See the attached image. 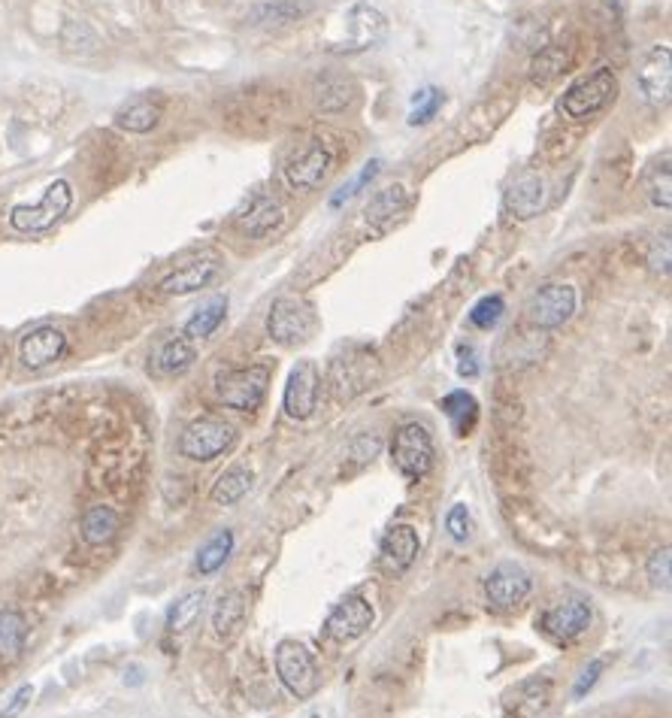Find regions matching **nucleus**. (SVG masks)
Listing matches in <instances>:
<instances>
[{"mask_svg": "<svg viewBox=\"0 0 672 718\" xmlns=\"http://www.w3.org/2000/svg\"><path fill=\"white\" fill-rule=\"evenodd\" d=\"M330 164H333L330 149H324L321 143H315L312 149H306L303 155H297V158L285 167L288 185L297 188V191H312V188H318V185L324 182Z\"/></svg>", "mask_w": 672, "mask_h": 718, "instance_id": "nucleus-18", "label": "nucleus"}, {"mask_svg": "<svg viewBox=\"0 0 672 718\" xmlns=\"http://www.w3.org/2000/svg\"><path fill=\"white\" fill-rule=\"evenodd\" d=\"M503 313H506L503 297H500V294H488V297H482V300L473 306L470 322H473L476 328H482V331H491V328L503 319Z\"/></svg>", "mask_w": 672, "mask_h": 718, "instance_id": "nucleus-37", "label": "nucleus"}, {"mask_svg": "<svg viewBox=\"0 0 672 718\" xmlns=\"http://www.w3.org/2000/svg\"><path fill=\"white\" fill-rule=\"evenodd\" d=\"M576 288L567 282H554V285H542L530 303H527V319L542 328V331H554L560 325H567L576 313Z\"/></svg>", "mask_w": 672, "mask_h": 718, "instance_id": "nucleus-8", "label": "nucleus"}, {"mask_svg": "<svg viewBox=\"0 0 672 718\" xmlns=\"http://www.w3.org/2000/svg\"><path fill=\"white\" fill-rule=\"evenodd\" d=\"M246 594L243 591H224L218 600H215V606H212V628H215V634L218 637H234L237 634V628L243 625V619H246Z\"/></svg>", "mask_w": 672, "mask_h": 718, "instance_id": "nucleus-25", "label": "nucleus"}, {"mask_svg": "<svg viewBox=\"0 0 672 718\" xmlns=\"http://www.w3.org/2000/svg\"><path fill=\"white\" fill-rule=\"evenodd\" d=\"M237 443V431L215 416H200L194 419L182 437H179V452L191 461H215Z\"/></svg>", "mask_w": 672, "mask_h": 718, "instance_id": "nucleus-4", "label": "nucleus"}, {"mask_svg": "<svg viewBox=\"0 0 672 718\" xmlns=\"http://www.w3.org/2000/svg\"><path fill=\"white\" fill-rule=\"evenodd\" d=\"M603 667H606V661H600V658H597V661H591V664L582 670V676H579V682H576L573 694H576V697H582L585 691H591V688H594V682H597V676L603 673Z\"/></svg>", "mask_w": 672, "mask_h": 718, "instance_id": "nucleus-41", "label": "nucleus"}, {"mask_svg": "<svg viewBox=\"0 0 672 718\" xmlns=\"http://www.w3.org/2000/svg\"><path fill=\"white\" fill-rule=\"evenodd\" d=\"M64 352H67V337H64V331H58L52 325L28 331L19 343V361L28 370H43V367L55 364Z\"/></svg>", "mask_w": 672, "mask_h": 718, "instance_id": "nucleus-16", "label": "nucleus"}, {"mask_svg": "<svg viewBox=\"0 0 672 718\" xmlns=\"http://www.w3.org/2000/svg\"><path fill=\"white\" fill-rule=\"evenodd\" d=\"M270 385V367L252 364L243 370H221L215 376V394L224 406L240 409V413H255L264 403Z\"/></svg>", "mask_w": 672, "mask_h": 718, "instance_id": "nucleus-2", "label": "nucleus"}, {"mask_svg": "<svg viewBox=\"0 0 672 718\" xmlns=\"http://www.w3.org/2000/svg\"><path fill=\"white\" fill-rule=\"evenodd\" d=\"M122 528V519H119V512L112 509V506H91L82 512V519H79V534L88 546H106L109 540H116Z\"/></svg>", "mask_w": 672, "mask_h": 718, "instance_id": "nucleus-22", "label": "nucleus"}, {"mask_svg": "<svg viewBox=\"0 0 672 718\" xmlns=\"http://www.w3.org/2000/svg\"><path fill=\"white\" fill-rule=\"evenodd\" d=\"M373 619H376V612H373L370 600L361 597V594H349L346 600L336 603L333 612L327 615L324 634L333 643H352L373 628Z\"/></svg>", "mask_w": 672, "mask_h": 718, "instance_id": "nucleus-9", "label": "nucleus"}, {"mask_svg": "<svg viewBox=\"0 0 672 718\" xmlns=\"http://www.w3.org/2000/svg\"><path fill=\"white\" fill-rule=\"evenodd\" d=\"M458 373H461V376H476V373H479V367H476V361H473V358H464V361L458 364Z\"/></svg>", "mask_w": 672, "mask_h": 718, "instance_id": "nucleus-42", "label": "nucleus"}, {"mask_svg": "<svg viewBox=\"0 0 672 718\" xmlns=\"http://www.w3.org/2000/svg\"><path fill=\"white\" fill-rule=\"evenodd\" d=\"M672 173H669V152L663 155V161H657L648 176H645V191H648V200L654 203V207L660 210H669V203H672V185H669Z\"/></svg>", "mask_w": 672, "mask_h": 718, "instance_id": "nucleus-32", "label": "nucleus"}, {"mask_svg": "<svg viewBox=\"0 0 672 718\" xmlns=\"http://www.w3.org/2000/svg\"><path fill=\"white\" fill-rule=\"evenodd\" d=\"M276 673H279L282 685L297 700L312 697L318 691V682H321V673H318V664H315L312 652L297 640H285V643L276 646Z\"/></svg>", "mask_w": 672, "mask_h": 718, "instance_id": "nucleus-5", "label": "nucleus"}, {"mask_svg": "<svg viewBox=\"0 0 672 718\" xmlns=\"http://www.w3.org/2000/svg\"><path fill=\"white\" fill-rule=\"evenodd\" d=\"M418 549H421V540H418V531L412 525H394L385 540H382V564L391 570V573H406L412 567V561L418 558Z\"/></svg>", "mask_w": 672, "mask_h": 718, "instance_id": "nucleus-19", "label": "nucleus"}, {"mask_svg": "<svg viewBox=\"0 0 672 718\" xmlns=\"http://www.w3.org/2000/svg\"><path fill=\"white\" fill-rule=\"evenodd\" d=\"M542 207H545V182H542V176L539 173H521L512 182L509 194H506V210L515 219L527 222V219L539 216Z\"/></svg>", "mask_w": 672, "mask_h": 718, "instance_id": "nucleus-20", "label": "nucleus"}, {"mask_svg": "<svg viewBox=\"0 0 672 718\" xmlns=\"http://www.w3.org/2000/svg\"><path fill=\"white\" fill-rule=\"evenodd\" d=\"M648 579L657 588H669V549L666 546L651 552V558H648Z\"/></svg>", "mask_w": 672, "mask_h": 718, "instance_id": "nucleus-39", "label": "nucleus"}, {"mask_svg": "<svg viewBox=\"0 0 672 718\" xmlns=\"http://www.w3.org/2000/svg\"><path fill=\"white\" fill-rule=\"evenodd\" d=\"M231 549H234V534L231 531H218L200 552H197V570L203 576H212L215 570L224 567V561L231 558Z\"/></svg>", "mask_w": 672, "mask_h": 718, "instance_id": "nucleus-31", "label": "nucleus"}, {"mask_svg": "<svg viewBox=\"0 0 672 718\" xmlns=\"http://www.w3.org/2000/svg\"><path fill=\"white\" fill-rule=\"evenodd\" d=\"M267 331H270V340H276L279 346H300L312 337L315 331V316L312 310L297 300V297H279L273 300L270 306V316H267Z\"/></svg>", "mask_w": 672, "mask_h": 718, "instance_id": "nucleus-7", "label": "nucleus"}, {"mask_svg": "<svg viewBox=\"0 0 672 718\" xmlns=\"http://www.w3.org/2000/svg\"><path fill=\"white\" fill-rule=\"evenodd\" d=\"M252 479H255V476H252L249 467H231L228 473H221L218 482L212 485V503H218V506H234V503H240V500L249 494Z\"/></svg>", "mask_w": 672, "mask_h": 718, "instance_id": "nucleus-29", "label": "nucleus"}, {"mask_svg": "<svg viewBox=\"0 0 672 718\" xmlns=\"http://www.w3.org/2000/svg\"><path fill=\"white\" fill-rule=\"evenodd\" d=\"M28 643V622L19 609H0V661H16Z\"/></svg>", "mask_w": 672, "mask_h": 718, "instance_id": "nucleus-26", "label": "nucleus"}, {"mask_svg": "<svg viewBox=\"0 0 672 718\" xmlns=\"http://www.w3.org/2000/svg\"><path fill=\"white\" fill-rule=\"evenodd\" d=\"M346 22H349V37H346L343 46H336L333 52H364V49H373L376 43H382L385 34H388V19L370 4L352 7Z\"/></svg>", "mask_w": 672, "mask_h": 718, "instance_id": "nucleus-13", "label": "nucleus"}, {"mask_svg": "<svg viewBox=\"0 0 672 718\" xmlns=\"http://www.w3.org/2000/svg\"><path fill=\"white\" fill-rule=\"evenodd\" d=\"M349 100H352V94H349V82H346V79H340V76H324V79L318 82V107H321L324 113L346 110Z\"/></svg>", "mask_w": 672, "mask_h": 718, "instance_id": "nucleus-34", "label": "nucleus"}, {"mask_svg": "<svg viewBox=\"0 0 672 718\" xmlns=\"http://www.w3.org/2000/svg\"><path fill=\"white\" fill-rule=\"evenodd\" d=\"M551 700V682L548 679H527L506 691L503 706L512 718H536Z\"/></svg>", "mask_w": 672, "mask_h": 718, "instance_id": "nucleus-21", "label": "nucleus"}, {"mask_svg": "<svg viewBox=\"0 0 672 718\" xmlns=\"http://www.w3.org/2000/svg\"><path fill=\"white\" fill-rule=\"evenodd\" d=\"M282 222H285V210H282V203L270 194H255L249 200V207L237 216L240 231L252 240L270 237L273 231L282 228Z\"/></svg>", "mask_w": 672, "mask_h": 718, "instance_id": "nucleus-17", "label": "nucleus"}, {"mask_svg": "<svg viewBox=\"0 0 672 718\" xmlns=\"http://www.w3.org/2000/svg\"><path fill=\"white\" fill-rule=\"evenodd\" d=\"M224 313H228V300H224V297L209 300L206 306H200V310L185 322V337L188 340H203V337L215 334L218 325L224 322Z\"/></svg>", "mask_w": 672, "mask_h": 718, "instance_id": "nucleus-30", "label": "nucleus"}, {"mask_svg": "<svg viewBox=\"0 0 672 718\" xmlns=\"http://www.w3.org/2000/svg\"><path fill=\"white\" fill-rule=\"evenodd\" d=\"M530 588H533L530 576L515 564H500L485 579V597L497 609H512V606L524 603Z\"/></svg>", "mask_w": 672, "mask_h": 718, "instance_id": "nucleus-15", "label": "nucleus"}, {"mask_svg": "<svg viewBox=\"0 0 672 718\" xmlns=\"http://www.w3.org/2000/svg\"><path fill=\"white\" fill-rule=\"evenodd\" d=\"M191 364H194V346H191L188 337H170L152 355V373L155 376H179Z\"/></svg>", "mask_w": 672, "mask_h": 718, "instance_id": "nucleus-24", "label": "nucleus"}, {"mask_svg": "<svg viewBox=\"0 0 672 718\" xmlns=\"http://www.w3.org/2000/svg\"><path fill=\"white\" fill-rule=\"evenodd\" d=\"M391 458H394V467L418 482L430 473L433 467V437L424 425L418 422H409L403 425L397 434H394V443H391Z\"/></svg>", "mask_w": 672, "mask_h": 718, "instance_id": "nucleus-6", "label": "nucleus"}, {"mask_svg": "<svg viewBox=\"0 0 672 718\" xmlns=\"http://www.w3.org/2000/svg\"><path fill=\"white\" fill-rule=\"evenodd\" d=\"M164 116V104L155 97H137L131 104H125L119 113H116V128L128 131V134H149L158 128Z\"/></svg>", "mask_w": 672, "mask_h": 718, "instance_id": "nucleus-23", "label": "nucleus"}, {"mask_svg": "<svg viewBox=\"0 0 672 718\" xmlns=\"http://www.w3.org/2000/svg\"><path fill=\"white\" fill-rule=\"evenodd\" d=\"M218 267H221L218 255L215 252H203V255L185 261L182 267H176L170 276H164L158 288H161V294H176V297L194 294V291L206 288L218 276Z\"/></svg>", "mask_w": 672, "mask_h": 718, "instance_id": "nucleus-14", "label": "nucleus"}, {"mask_svg": "<svg viewBox=\"0 0 672 718\" xmlns=\"http://www.w3.org/2000/svg\"><path fill=\"white\" fill-rule=\"evenodd\" d=\"M31 697H34V685H22V688L10 697V703L4 706L0 718H19V715L31 706Z\"/></svg>", "mask_w": 672, "mask_h": 718, "instance_id": "nucleus-40", "label": "nucleus"}, {"mask_svg": "<svg viewBox=\"0 0 672 718\" xmlns=\"http://www.w3.org/2000/svg\"><path fill=\"white\" fill-rule=\"evenodd\" d=\"M409 207V197H406V188L403 185H391L385 191H376L367 203V222L376 225V228H385L391 225L403 210Z\"/></svg>", "mask_w": 672, "mask_h": 718, "instance_id": "nucleus-27", "label": "nucleus"}, {"mask_svg": "<svg viewBox=\"0 0 672 718\" xmlns=\"http://www.w3.org/2000/svg\"><path fill=\"white\" fill-rule=\"evenodd\" d=\"M379 170H382V161L379 158H373V161H367L364 164V170L352 179V182H346L343 188H336V194L330 197V210H340L343 203H349L352 197H358L376 176H379Z\"/></svg>", "mask_w": 672, "mask_h": 718, "instance_id": "nucleus-35", "label": "nucleus"}, {"mask_svg": "<svg viewBox=\"0 0 672 718\" xmlns=\"http://www.w3.org/2000/svg\"><path fill=\"white\" fill-rule=\"evenodd\" d=\"M588 625H591V603L582 597H567V600L554 603L539 619V628L557 643L579 640L588 631Z\"/></svg>", "mask_w": 672, "mask_h": 718, "instance_id": "nucleus-10", "label": "nucleus"}, {"mask_svg": "<svg viewBox=\"0 0 672 718\" xmlns=\"http://www.w3.org/2000/svg\"><path fill=\"white\" fill-rule=\"evenodd\" d=\"M442 91L439 88H421L412 97V110H409V125H427L439 110H442Z\"/></svg>", "mask_w": 672, "mask_h": 718, "instance_id": "nucleus-36", "label": "nucleus"}, {"mask_svg": "<svg viewBox=\"0 0 672 718\" xmlns=\"http://www.w3.org/2000/svg\"><path fill=\"white\" fill-rule=\"evenodd\" d=\"M73 207V185L67 179H55L37 203H19L10 210V228L19 234H43L55 228Z\"/></svg>", "mask_w": 672, "mask_h": 718, "instance_id": "nucleus-1", "label": "nucleus"}, {"mask_svg": "<svg viewBox=\"0 0 672 718\" xmlns=\"http://www.w3.org/2000/svg\"><path fill=\"white\" fill-rule=\"evenodd\" d=\"M318 394H321V376L318 367L312 361H297V367L288 376L285 394H282V406L288 419H309L318 409Z\"/></svg>", "mask_w": 672, "mask_h": 718, "instance_id": "nucleus-11", "label": "nucleus"}, {"mask_svg": "<svg viewBox=\"0 0 672 718\" xmlns=\"http://www.w3.org/2000/svg\"><path fill=\"white\" fill-rule=\"evenodd\" d=\"M442 413L448 416V422H452V431L458 437H467L479 419V403L470 391H452V394H445L442 397Z\"/></svg>", "mask_w": 672, "mask_h": 718, "instance_id": "nucleus-28", "label": "nucleus"}, {"mask_svg": "<svg viewBox=\"0 0 672 718\" xmlns=\"http://www.w3.org/2000/svg\"><path fill=\"white\" fill-rule=\"evenodd\" d=\"M618 94V79L612 70L600 67L594 70L591 76L579 79L576 85L567 88V94L560 97V113H567L570 119L582 122V119H591L597 113H603Z\"/></svg>", "mask_w": 672, "mask_h": 718, "instance_id": "nucleus-3", "label": "nucleus"}, {"mask_svg": "<svg viewBox=\"0 0 672 718\" xmlns=\"http://www.w3.org/2000/svg\"><path fill=\"white\" fill-rule=\"evenodd\" d=\"M445 528H448V534H452L455 543H467V537H470V512H467L464 503H455L452 509H448Z\"/></svg>", "mask_w": 672, "mask_h": 718, "instance_id": "nucleus-38", "label": "nucleus"}, {"mask_svg": "<svg viewBox=\"0 0 672 718\" xmlns=\"http://www.w3.org/2000/svg\"><path fill=\"white\" fill-rule=\"evenodd\" d=\"M203 600H206V594L203 591H191V594H185V597H179L173 606H170V612H167V628L170 631H185L197 615H200V609H203Z\"/></svg>", "mask_w": 672, "mask_h": 718, "instance_id": "nucleus-33", "label": "nucleus"}, {"mask_svg": "<svg viewBox=\"0 0 672 718\" xmlns=\"http://www.w3.org/2000/svg\"><path fill=\"white\" fill-rule=\"evenodd\" d=\"M636 85H639V94L648 100L651 107H660L669 100V88H672V52L669 46H654L639 70H636Z\"/></svg>", "mask_w": 672, "mask_h": 718, "instance_id": "nucleus-12", "label": "nucleus"}]
</instances>
